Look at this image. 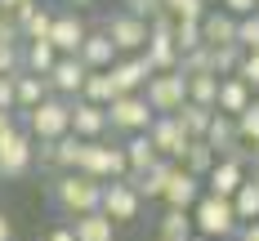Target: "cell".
Masks as SVG:
<instances>
[{
    "mask_svg": "<svg viewBox=\"0 0 259 241\" xmlns=\"http://www.w3.org/2000/svg\"><path fill=\"white\" fill-rule=\"evenodd\" d=\"M237 23H241V14L224 9V5H210V14L201 18L206 45H233V40H237Z\"/></svg>",
    "mask_w": 259,
    "mask_h": 241,
    "instance_id": "2e32d148",
    "label": "cell"
},
{
    "mask_svg": "<svg viewBox=\"0 0 259 241\" xmlns=\"http://www.w3.org/2000/svg\"><path fill=\"white\" fill-rule=\"evenodd\" d=\"M250 179H255V183H259V157H255V170H250Z\"/></svg>",
    "mask_w": 259,
    "mask_h": 241,
    "instance_id": "ee69618b",
    "label": "cell"
},
{
    "mask_svg": "<svg viewBox=\"0 0 259 241\" xmlns=\"http://www.w3.org/2000/svg\"><path fill=\"white\" fill-rule=\"evenodd\" d=\"M0 14H5V9H0Z\"/></svg>",
    "mask_w": 259,
    "mask_h": 241,
    "instance_id": "816d5d0a",
    "label": "cell"
},
{
    "mask_svg": "<svg viewBox=\"0 0 259 241\" xmlns=\"http://www.w3.org/2000/svg\"><path fill=\"white\" fill-rule=\"evenodd\" d=\"M156 241H170V237H156Z\"/></svg>",
    "mask_w": 259,
    "mask_h": 241,
    "instance_id": "f907efd6",
    "label": "cell"
},
{
    "mask_svg": "<svg viewBox=\"0 0 259 241\" xmlns=\"http://www.w3.org/2000/svg\"><path fill=\"white\" fill-rule=\"evenodd\" d=\"M58 45H54L50 36H40V40H23V63H27V72H40V76H50L54 72V63H58Z\"/></svg>",
    "mask_w": 259,
    "mask_h": 241,
    "instance_id": "7402d4cb",
    "label": "cell"
},
{
    "mask_svg": "<svg viewBox=\"0 0 259 241\" xmlns=\"http://www.w3.org/2000/svg\"><path fill=\"white\" fill-rule=\"evenodd\" d=\"M54 94V85H50V76H40V72H18V112H31L36 103H45Z\"/></svg>",
    "mask_w": 259,
    "mask_h": 241,
    "instance_id": "603a6c76",
    "label": "cell"
},
{
    "mask_svg": "<svg viewBox=\"0 0 259 241\" xmlns=\"http://www.w3.org/2000/svg\"><path fill=\"white\" fill-rule=\"evenodd\" d=\"M148 134H152L156 152H161V157H175V161H183L188 143H192V134L183 130V121L175 116V112H161V116H156L152 125H148Z\"/></svg>",
    "mask_w": 259,
    "mask_h": 241,
    "instance_id": "30bf717a",
    "label": "cell"
},
{
    "mask_svg": "<svg viewBox=\"0 0 259 241\" xmlns=\"http://www.w3.org/2000/svg\"><path fill=\"white\" fill-rule=\"evenodd\" d=\"M241 76L259 89V50H246V58H241Z\"/></svg>",
    "mask_w": 259,
    "mask_h": 241,
    "instance_id": "74e56055",
    "label": "cell"
},
{
    "mask_svg": "<svg viewBox=\"0 0 259 241\" xmlns=\"http://www.w3.org/2000/svg\"><path fill=\"white\" fill-rule=\"evenodd\" d=\"M0 107L5 112H18V72L14 76H0Z\"/></svg>",
    "mask_w": 259,
    "mask_h": 241,
    "instance_id": "d590c367",
    "label": "cell"
},
{
    "mask_svg": "<svg viewBox=\"0 0 259 241\" xmlns=\"http://www.w3.org/2000/svg\"><path fill=\"white\" fill-rule=\"evenodd\" d=\"M36 5H40V0H0V9H5V14H14V18H23V14H31Z\"/></svg>",
    "mask_w": 259,
    "mask_h": 241,
    "instance_id": "f35d334b",
    "label": "cell"
},
{
    "mask_svg": "<svg viewBox=\"0 0 259 241\" xmlns=\"http://www.w3.org/2000/svg\"><path fill=\"white\" fill-rule=\"evenodd\" d=\"M192 219H197V232H206V237H237V228H241V214H237L233 197H219V192H201V201L192 206Z\"/></svg>",
    "mask_w": 259,
    "mask_h": 241,
    "instance_id": "7a4b0ae2",
    "label": "cell"
},
{
    "mask_svg": "<svg viewBox=\"0 0 259 241\" xmlns=\"http://www.w3.org/2000/svg\"><path fill=\"white\" fill-rule=\"evenodd\" d=\"M143 94L156 107V116L161 112H179L188 103V72L183 67H175V72H152V80L143 85Z\"/></svg>",
    "mask_w": 259,
    "mask_h": 241,
    "instance_id": "ba28073f",
    "label": "cell"
},
{
    "mask_svg": "<svg viewBox=\"0 0 259 241\" xmlns=\"http://www.w3.org/2000/svg\"><path fill=\"white\" fill-rule=\"evenodd\" d=\"M5 125H9V112H5V107H0V130H5Z\"/></svg>",
    "mask_w": 259,
    "mask_h": 241,
    "instance_id": "7bdbcfd3",
    "label": "cell"
},
{
    "mask_svg": "<svg viewBox=\"0 0 259 241\" xmlns=\"http://www.w3.org/2000/svg\"><path fill=\"white\" fill-rule=\"evenodd\" d=\"M214 112H219V107H210V103H197V99H188V103H183L179 112H175V116L183 121V130L192 134V138H206L210 121H214Z\"/></svg>",
    "mask_w": 259,
    "mask_h": 241,
    "instance_id": "484cf974",
    "label": "cell"
},
{
    "mask_svg": "<svg viewBox=\"0 0 259 241\" xmlns=\"http://www.w3.org/2000/svg\"><path fill=\"white\" fill-rule=\"evenodd\" d=\"M206 179L201 174H192L188 165L179 161V170H175V179H170V187H165V206H179V210H192L197 201H201V192H206Z\"/></svg>",
    "mask_w": 259,
    "mask_h": 241,
    "instance_id": "5bb4252c",
    "label": "cell"
},
{
    "mask_svg": "<svg viewBox=\"0 0 259 241\" xmlns=\"http://www.w3.org/2000/svg\"><path fill=\"white\" fill-rule=\"evenodd\" d=\"M103 27L112 31V40H116V50L121 54H143L148 50V36H152V18H139V14H130V9H116V14H107Z\"/></svg>",
    "mask_w": 259,
    "mask_h": 241,
    "instance_id": "52a82bcc",
    "label": "cell"
},
{
    "mask_svg": "<svg viewBox=\"0 0 259 241\" xmlns=\"http://www.w3.org/2000/svg\"><path fill=\"white\" fill-rule=\"evenodd\" d=\"M237 130H241V138H246L250 148L259 143V103H250L241 116H237Z\"/></svg>",
    "mask_w": 259,
    "mask_h": 241,
    "instance_id": "836d02e7",
    "label": "cell"
},
{
    "mask_svg": "<svg viewBox=\"0 0 259 241\" xmlns=\"http://www.w3.org/2000/svg\"><path fill=\"white\" fill-rule=\"evenodd\" d=\"M90 63L80 58V54H58V63H54L50 72V85L54 94H67V99H80V89H85V80H90Z\"/></svg>",
    "mask_w": 259,
    "mask_h": 241,
    "instance_id": "8fae6325",
    "label": "cell"
},
{
    "mask_svg": "<svg viewBox=\"0 0 259 241\" xmlns=\"http://www.w3.org/2000/svg\"><path fill=\"white\" fill-rule=\"evenodd\" d=\"M183 165H188L192 174H201V179H206L210 170L219 165V152H214V143H210V138H192V143H188V152H183Z\"/></svg>",
    "mask_w": 259,
    "mask_h": 241,
    "instance_id": "83f0119b",
    "label": "cell"
},
{
    "mask_svg": "<svg viewBox=\"0 0 259 241\" xmlns=\"http://www.w3.org/2000/svg\"><path fill=\"white\" fill-rule=\"evenodd\" d=\"M237 241H259V219L241 223V228H237Z\"/></svg>",
    "mask_w": 259,
    "mask_h": 241,
    "instance_id": "ab89813d",
    "label": "cell"
},
{
    "mask_svg": "<svg viewBox=\"0 0 259 241\" xmlns=\"http://www.w3.org/2000/svg\"><path fill=\"white\" fill-rule=\"evenodd\" d=\"M161 237H170V241H192V237H197V219H192V210L165 206V214H161Z\"/></svg>",
    "mask_w": 259,
    "mask_h": 241,
    "instance_id": "d4e9b609",
    "label": "cell"
},
{
    "mask_svg": "<svg viewBox=\"0 0 259 241\" xmlns=\"http://www.w3.org/2000/svg\"><path fill=\"white\" fill-rule=\"evenodd\" d=\"M45 241H76V228H54Z\"/></svg>",
    "mask_w": 259,
    "mask_h": 241,
    "instance_id": "60d3db41",
    "label": "cell"
},
{
    "mask_svg": "<svg viewBox=\"0 0 259 241\" xmlns=\"http://www.w3.org/2000/svg\"><path fill=\"white\" fill-rule=\"evenodd\" d=\"M139 206H143V192L134 187V179H107L103 187V210L116 219V223H130V219H139Z\"/></svg>",
    "mask_w": 259,
    "mask_h": 241,
    "instance_id": "9c48e42d",
    "label": "cell"
},
{
    "mask_svg": "<svg viewBox=\"0 0 259 241\" xmlns=\"http://www.w3.org/2000/svg\"><path fill=\"white\" fill-rule=\"evenodd\" d=\"M76 170L103 179V183L107 179H125L130 174V152L125 148H112V143H103V138H85V152H80Z\"/></svg>",
    "mask_w": 259,
    "mask_h": 241,
    "instance_id": "8992f818",
    "label": "cell"
},
{
    "mask_svg": "<svg viewBox=\"0 0 259 241\" xmlns=\"http://www.w3.org/2000/svg\"><path fill=\"white\" fill-rule=\"evenodd\" d=\"M255 103H259V89H255Z\"/></svg>",
    "mask_w": 259,
    "mask_h": 241,
    "instance_id": "c3c4849f",
    "label": "cell"
},
{
    "mask_svg": "<svg viewBox=\"0 0 259 241\" xmlns=\"http://www.w3.org/2000/svg\"><path fill=\"white\" fill-rule=\"evenodd\" d=\"M107 116H112V130L116 134H143L156 121V107L148 103L143 89H130V94H116L107 103Z\"/></svg>",
    "mask_w": 259,
    "mask_h": 241,
    "instance_id": "277c9868",
    "label": "cell"
},
{
    "mask_svg": "<svg viewBox=\"0 0 259 241\" xmlns=\"http://www.w3.org/2000/svg\"><path fill=\"white\" fill-rule=\"evenodd\" d=\"M121 94V85H116V76H112V67H99V72H90V80H85V89H80V99H90V103H112Z\"/></svg>",
    "mask_w": 259,
    "mask_h": 241,
    "instance_id": "4316f807",
    "label": "cell"
},
{
    "mask_svg": "<svg viewBox=\"0 0 259 241\" xmlns=\"http://www.w3.org/2000/svg\"><path fill=\"white\" fill-rule=\"evenodd\" d=\"M125 152H130V174H143V170H152L156 161H161V152H156L152 134H130L125 138Z\"/></svg>",
    "mask_w": 259,
    "mask_h": 241,
    "instance_id": "cb8c5ba5",
    "label": "cell"
},
{
    "mask_svg": "<svg viewBox=\"0 0 259 241\" xmlns=\"http://www.w3.org/2000/svg\"><path fill=\"white\" fill-rule=\"evenodd\" d=\"M23 45H0V76H14V72H23Z\"/></svg>",
    "mask_w": 259,
    "mask_h": 241,
    "instance_id": "e575fe53",
    "label": "cell"
},
{
    "mask_svg": "<svg viewBox=\"0 0 259 241\" xmlns=\"http://www.w3.org/2000/svg\"><path fill=\"white\" fill-rule=\"evenodd\" d=\"M72 5H90V0H72Z\"/></svg>",
    "mask_w": 259,
    "mask_h": 241,
    "instance_id": "bcb514c9",
    "label": "cell"
},
{
    "mask_svg": "<svg viewBox=\"0 0 259 241\" xmlns=\"http://www.w3.org/2000/svg\"><path fill=\"white\" fill-rule=\"evenodd\" d=\"M219 241H237V237H219Z\"/></svg>",
    "mask_w": 259,
    "mask_h": 241,
    "instance_id": "7dc6e473",
    "label": "cell"
},
{
    "mask_svg": "<svg viewBox=\"0 0 259 241\" xmlns=\"http://www.w3.org/2000/svg\"><path fill=\"white\" fill-rule=\"evenodd\" d=\"M165 14H175V18H206L210 5L206 0H165Z\"/></svg>",
    "mask_w": 259,
    "mask_h": 241,
    "instance_id": "d6a6232c",
    "label": "cell"
},
{
    "mask_svg": "<svg viewBox=\"0 0 259 241\" xmlns=\"http://www.w3.org/2000/svg\"><path fill=\"white\" fill-rule=\"evenodd\" d=\"M255 157H259V143H255Z\"/></svg>",
    "mask_w": 259,
    "mask_h": 241,
    "instance_id": "681fc988",
    "label": "cell"
},
{
    "mask_svg": "<svg viewBox=\"0 0 259 241\" xmlns=\"http://www.w3.org/2000/svg\"><path fill=\"white\" fill-rule=\"evenodd\" d=\"M72 228H76V241H116V219H112L107 210L76 214Z\"/></svg>",
    "mask_w": 259,
    "mask_h": 241,
    "instance_id": "ffe728a7",
    "label": "cell"
},
{
    "mask_svg": "<svg viewBox=\"0 0 259 241\" xmlns=\"http://www.w3.org/2000/svg\"><path fill=\"white\" fill-rule=\"evenodd\" d=\"M31 130H18L14 121L0 130V179H23L36 161V148H31Z\"/></svg>",
    "mask_w": 259,
    "mask_h": 241,
    "instance_id": "5b68a950",
    "label": "cell"
},
{
    "mask_svg": "<svg viewBox=\"0 0 259 241\" xmlns=\"http://www.w3.org/2000/svg\"><path fill=\"white\" fill-rule=\"evenodd\" d=\"M130 14H139V18H156V14H165V0H121Z\"/></svg>",
    "mask_w": 259,
    "mask_h": 241,
    "instance_id": "8d00e7d4",
    "label": "cell"
},
{
    "mask_svg": "<svg viewBox=\"0 0 259 241\" xmlns=\"http://www.w3.org/2000/svg\"><path fill=\"white\" fill-rule=\"evenodd\" d=\"M250 174H246V161L237 157H219V165L206 174V187L210 192H219V197H237V187L246 183Z\"/></svg>",
    "mask_w": 259,
    "mask_h": 241,
    "instance_id": "9a60e30c",
    "label": "cell"
},
{
    "mask_svg": "<svg viewBox=\"0 0 259 241\" xmlns=\"http://www.w3.org/2000/svg\"><path fill=\"white\" fill-rule=\"evenodd\" d=\"M152 63H148V54H121L116 63H112V76H116V85H121V94H130V89H143L148 80H152Z\"/></svg>",
    "mask_w": 259,
    "mask_h": 241,
    "instance_id": "4fadbf2b",
    "label": "cell"
},
{
    "mask_svg": "<svg viewBox=\"0 0 259 241\" xmlns=\"http://www.w3.org/2000/svg\"><path fill=\"white\" fill-rule=\"evenodd\" d=\"M175 170H179V161H175V157H161L152 170H143V174H130V179H134V187H139L143 197L165 201V187H170V179H175Z\"/></svg>",
    "mask_w": 259,
    "mask_h": 241,
    "instance_id": "e0dca14e",
    "label": "cell"
},
{
    "mask_svg": "<svg viewBox=\"0 0 259 241\" xmlns=\"http://www.w3.org/2000/svg\"><path fill=\"white\" fill-rule=\"evenodd\" d=\"M0 241H14V228H9V219H5V210H0Z\"/></svg>",
    "mask_w": 259,
    "mask_h": 241,
    "instance_id": "b9f144b4",
    "label": "cell"
},
{
    "mask_svg": "<svg viewBox=\"0 0 259 241\" xmlns=\"http://www.w3.org/2000/svg\"><path fill=\"white\" fill-rule=\"evenodd\" d=\"M23 116H27V130L36 134L40 143H54V138H63L72 130V99L67 94H50L45 103H36Z\"/></svg>",
    "mask_w": 259,
    "mask_h": 241,
    "instance_id": "3957f363",
    "label": "cell"
},
{
    "mask_svg": "<svg viewBox=\"0 0 259 241\" xmlns=\"http://www.w3.org/2000/svg\"><path fill=\"white\" fill-rule=\"evenodd\" d=\"M80 58L99 72V67H112L116 58H121V50H116V40H112V31L107 27H99V31H90L85 36V45H80Z\"/></svg>",
    "mask_w": 259,
    "mask_h": 241,
    "instance_id": "ac0fdd59",
    "label": "cell"
},
{
    "mask_svg": "<svg viewBox=\"0 0 259 241\" xmlns=\"http://www.w3.org/2000/svg\"><path fill=\"white\" fill-rule=\"evenodd\" d=\"M103 187H107L103 179H94V174H85V170H63L50 183V201L67 214V219H76V214L103 210Z\"/></svg>",
    "mask_w": 259,
    "mask_h": 241,
    "instance_id": "6da1fadb",
    "label": "cell"
},
{
    "mask_svg": "<svg viewBox=\"0 0 259 241\" xmlns=\"http://www.w3.org/2000/svg\"><path fill=\"white\" fill-rule=\"evenodd\" d=\"M237 45H246V50H259V9L241 14V23H237Z\"/></svg>",
    "mask_w": 259,
    "mask_h": 241,
    "instance_id": "1f68e13d",
    "label": "cell"
},
{
    "mask_svg": "<svg viewBox=\"0 0 259 241\" xmlns=\"http://www.w3.org/2000/svg\"><path fill=\"white\" fill-rule=\"evenodd\" d=\"M175 36H179V50H197L206 45V31H201V18H175Z\"/></svg>",
    "mask_w": 259,
    "mask_h": 241,
    "instance_id": "4dcf8cb0",
    "label": "cell"
},
{
    "mask_svg": "<svg viewBox=\"0 0 259 241\" xmlns=\"http://www.w3.org/2000/svg\"><path fill=\"white\" fill-rule=\"evenodd\" d=\"M45 5H50V0H45Z\"/></svg>",
    "mask_w": 259,
    "mask_h": 241,
    "instance_id": "f5cc1de1",
    "label": "cell"
},
{
    "mask_svg": "<svg viewBox=\"0 0 259 241\" xmlns=\"http://www.w3.org/2000/svg\"><path fill=\"white\" fill-rule=\"evenodd\" d=\"M233 206H237V214H241V223H250V219H259V183H255V179H246V183L237 187Z\"/></svg>",
    "mask_w": 259,
    "mask_h": 241,
    "instance_id": "f546056e",
    "label": "cell"
},
{
    "mask_svg": "<svg viewBox=\"0 0 259 241\" xmlns=\"http://www.w3.org/2000/svg\"><path fill=\"white\" fill-rule=\"evenodd\" d=\"M206 5H224V0H206Z\"/></svg>",
    "mask_w": 259,
    "mask_h": 241,
    "instance_id": "f6af8a7d",
    "label": "cell"
},
{
    "mask_svg": "<svg viewBox=\"0 0 259 241\" xmlns=\"http://www.w3.org/2000/svg\"><path fill=\"white\" fill-rule=\"evenodd\" d=\"M112 125L103 103H90V99H72V130L80 138H103V130Z\"/></svg>",
    "mask_w": 259,
    "mask_h": 241,
    "instance_id": "7c38bea8",
    "label": "cell"
},
{
    "mask_svg": "<svg viewBox=\"0 0 259 241\" xmlns=\"http://www.w3.org/2000/svg\"><path fill=\"white\" fill-rule=\"evenodd\" d=\"M85 36H90V27L80 23L76 14H58V18H54V31H50V40H54V45H58L63 54H80Z\"/></svg>",
    "mask_w": 259,
    "mask_h": 241,
    "instance_id": "44dd1931",
    "label": "cell"
},
{
    "mask_svg": "<svg viewBox=\"0 0 259 241\" xmlns=\"http://www.w3.org/2000/svg\"><path fill=\"white\" fill-rule=\"evenodd\" d=\"M219 85H224V76H219V72H197V76H188V99L219 107Z\"/></svg>",
    "mask_w": 259,
    "mask_h": 241,
    "instance_id": "f1b7e54d",
    "label": "cell"
},
{
    "mask_svg": "<svg viewBox=\"0 0 259 241\" xmlns=\"http://www.w3.org/2000/svg\"><path fill=\"white\" fill-rule=\"evenodd\" d=\"M255 103V85L241 76H224V85H219V112H233V116H241L246 107Z\"/></svg>",
    "mask_w": 259,
    "mask_h": 241,
    "instance_id": "d6986e66",
    "label": "cell"
}]
</instances>
